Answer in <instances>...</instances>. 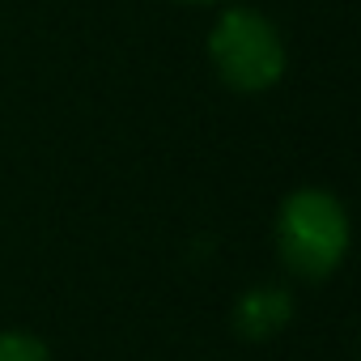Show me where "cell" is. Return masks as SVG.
<instances>
[{
	"label": "cell",
	"mask_w": 361,
	"mask_h": 361,
	"mask_svg": "<svg viewBox=\"0 0 361 361\" xmlns=\"http://www.w3.org/2000/svg\"><path fill=\"white\" fill-rule=\"evenodd\" d=\"M276 238H281L285 264L293 272L319 281L340 264V255L348 247V217H344L340 200L327 192H293L281 209Z\"/></svg>",
	"instance_id": "cell-1"
},
{
	"label": "cell",
	"mask_w": 361,
	"mask_h": 361,
	"mask_svg": "<svg viewBox=\"0 0 361 361\" xmlns=\"http://www.w3.org/2000/svg\"><path fill=\"white\" fill-rule=\"evenodd\" d=\"M289 314H293V302L285 289H251L234 310V327L247 340H268L289 323Z\"/></svg>",
	"instance_id": "cell-3"
},
{
	"label": "cell",
	"mask_w": 361,
	"mask_h": 361,
	"mask_svg": "<svg viewBox=\"0 0 361 361\" xmlns=\"http://www.w3.org/2000/svg\"><path fill=\"white\" fill-rule=\"evenodd\" d=\"M213 64L234 90H268L285 68V43L276 26L251 9H230L213 26Z\"/></svg>",
	"instance_id": "cell-2"
},
{
	"label": "cell",
	"mask_w": 361,
	"mask_h": 361,
	"mask_svg": "<svg viewBox=\"0 0 361 361\" xmlns=\"http://www.w3.org/2000/svg\"><path fill=\"white\" fill-rule=\"evenodd\" d=\"M0 361H47V348L35 340V336H0Z\"/></svg>",
	"instance_id": "cell-4"
}]
</instances>
